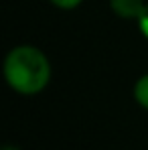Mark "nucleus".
<instances>
[{
  "mask_svg": "<svg viewBox=\"0 0 148 150\" xmlns=\"http://www.w3.org/2000/svg\"><path fill=\"white\" fill-rule=\"evenodd\" d=\"M110 6L120 18H136V21L146 8L144 0H110Z\"/></svg>",
  "mask_w": 148,
  "mask_h": 150,
  "instance_id": "f03ea898",
  "label": "nucleus"
},
{
  "mask_svg": "<svg viewBox=\"0 0 148 150\" xmlns=\"http://www.w3.org/2000/svg\"><path fill=\"white\" fill-rule=\"evenodd\" d=\"M138 25H140L142 35L148 39V4H146V8H144V12L140 14V18H138Z\"/></svg>",
  "mask_w": 148,
  "mask_h": 150,
  "instance_id": "39448f33",
  "label": "nucleus"
},
{
  "mask_svg": "<svg viewBox=\"0 0 148 150\" xmlns=\"http://www.w3.org/2000/svg\"><path fill=\"white\" fill-rule=\"evenodd\" d=\"M55 6H59V8H65V10H69V8H75V6H79L81 4V0H51Z\"/></svg>",
  "mask_w": 148,
  "mask_h": 150,
  "instance_id": "20e7f679",
  "label": "nucleus"
},
{
  "mask_svg": "<svg viewBox=\"0 0 148 150\" xmlns=\"http://www.w3.org/2000/svg\"><path fill=\"white\" fill-rule=\"evenodd\" d=\"M134 98H136V101H138L142 108L148 110V75L140 77V79L136 81V85H134Z\"/></svg>",
  "mask_w": 148,
  "mask_h": 150,
  "instance_id": "7ed1b4c3",
  "label": "nucleus"
},
{
  "mask_svg": "<svg viewBox=\"0 0 148 150\" xmlns=\"http://www.w3.org/2000/svg\"><path fill=\"white\" fill-rule=\"evenodd\" d=\"M4 77L6 83L18 93H39L51 77L49 59L43 51L30 45L14 47L4 59Z\"/></svg>",
  "mask_w": 148,
  "mask_h": 150,
  "instance_id": "f257e3e1",
  "label": "nucleus"
},
{
  "mask_svg": "<svg viewBox=\"0 0 148 150\" xmlns=\"http://www.w3.org/2000/svg\"><path fill=\"white\" fill-rule=\"evenodd\" d=\"M2 150H18V148H16V146H4Z\"/></svg>",
  "mask_w": 148,
  "mask_h": 150,
  "instance_id": "423d86ee",
  "label": "nucleus"
}]
</instances>
